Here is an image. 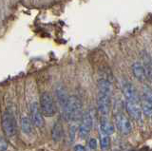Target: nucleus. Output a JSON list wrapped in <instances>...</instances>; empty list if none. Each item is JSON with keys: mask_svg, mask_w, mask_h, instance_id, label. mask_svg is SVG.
Instances as JSON below:
<instances>
[{"mask_svg": "<svg viewBox=\"0 0 152 151\" xmlns=\"http://www.w3.org/2000/svg\"><path fill=\"white\" fill-rule=\"evenodd\" d=\"M114 121H115V125L118 131L122 135H128L132 130V125L128 117L125 115V113L122 111L117 112L114 115Z\"/></svg>", "mask_w": 152, "mask_h": 151, "instance_id": "nucleus-5", "label": "nucleus"}, {"mask_svg": "<svg viewBox=\"0 0 152 151\" xmlns=\"http://www.w3.org/2000/svg\"><path fill=\"white\" fill-rule=\"evenodd\" d=\"M31 120L33 125H35L36 127H42L44 125L43 113L41 111L40 106L36 102L31 103Z\"/></svg>", "mask_w": 152, "mask_h": 151, "instance_id": "nucleus-7", "label": "nucleus"}, {"mask_svg": "<svg viewBox=\"0 0 152 151\" xmlns=\"http://www.w3.org/2000/svg\"><path fill=\"white\" fill-rule=\"evenodd\" d=\"M144 67L145 69L146 79H148V81L152 83V62L151 61H146V64L145 63Z\"/></svg>", "mask_w": 152, "mask_h": 151, "instance_id": "nucleus-18", "label": "nucleus"}, {"mask_svg": "<svg viewBox=\"0 0 152 151\" xmlns=\"http://www.w3.org/2000/svg\"><path fill=\"white\" fill-rule=\"evenodd\" d=\"M40 108L43 115L46 117H52L56 113V106L52 96L50 93L44 92L40 97Z\"/></svg>", "mask_w": 152, "mask_h": 151, "instance_id": "nucleus-3", "label": "nucleus"}, {"mask_svg": "<svg viewBox=\"0 0 152 151\" xmlns=\"http://www.w3.org/2000/svg\"><path fill=\"white\" fill-rule=\"evenodd\" d=\"M140 104H141V108H142V113L146 117H152V103L149 102L148 100H146L145 98L142 97L140 100Z\"/></svg>", "mask_w": 152, "mask_h": 151, "instance_id": "nucleus-15", "label": "nucleus"}, {"mask_svg": "<svg viewBox=\"0 0 152 151\" xmlns=\"http://www.w3.org/2000/svg\"><path fill=\"white\" fill-rule=\"evenodd\" d=\"M100 145H101V148L103 150H107L109 148V146H110V138H109V135L104 134L101 132V134H100Z\"/></svg>", "mask_w": 152, "mask_h": 151, "instance_id": "nucleus-16", "label": "nucleus"}, {"mask_svg": "<svg viewBox=\"0 0 152 151\" xmlns=\"http://www.w3.org/2000/svg\"><path fill=\"white\" fill-rule=\"evenodd\" d=\"M76 130H77V127L76 125H71L69 127V141L73 142L75 139V134H76Z\"/></svg>", "mask_w": 152, "mask_h": 151, "instance_id": "nucleus-19", "label": "nucleus"}, {"mask_svg": "<svg viewBox=\"0 0 152 151\" xmlns=\"http://www.w3.org/2000/svg\"><path fill=\"white\" fill-rule=\"evenodd\" d=\"M56 96H57V101H58L59 105L62 108H64L66 100H68L69 96L66 95V90L64 87H58L56 88Z\"/></svg>", "mask_w": 152, "mask_h": 151, "instance_id": "nucleus-13", "label": "nucleus"}, {"mask_svg": "<svg viewBox=\"0 0 152 151\" xmlns=\"http://www.w3.org/2000/svg\"><path fill=\"white\" fill-rule=\"evenodd\" d=\"M132 72L134 77L140 82H145V79H146V75H145V67L142 66L141 63H134L132 65Z\"/></svg>", "mask_w": 152, "mask_h": 151, "instance_id": "nucleus-11", "label": "nucleus"}, {"mask_svg": "<svg viewBox=\"0 0 152 151\" xmlns=\"http://www.w3.org/2000/svg\"><path fill=\"white\" fill-rule=\"evenodd\" d=\"M88 148L89 149H96L97 148V141L96 139H94V138H90L88 142Z\"/></svg>", "mask_w": 152, "mask_h": 151, "instance_id": "nucleus-20", "label": "nucleus"}, {"mask_svg": "<svg viewBox=\"0 0 152 151\" xmlns=\"http://www.w3.org/2000/svg\"><path fill=\"white\" fill-rule=\"evenodd\" d=\"M81 119H82V122H81V125L79 126V136L82 139H86L88 138L93 126L92 116L90 115V113L87 112L82 116Z\"/></svg>", "mask_w": 152, "mask_h": 151, "instance_id": "nucleus-6", "label": "nucleus"}, {"mask_svg": "<svg viewBox=\"0 0 152 151\" xmlns=\"http://www.w3.org/2000/svg\"><path fill=\"white\" fill-rule=\"evenodd\" d=\"M97 107L101 116H107L111 107V92L98 90Z\"/></svg>", "mask_w": 152, "mask_h": 151, "instance_id": "nucleus-4", "label": "nucleus"}, {"mask_svg": "<svg viewBox=\"0 0 152 151\" xmlns=\"http://www.w3.org/2000/svg\"><path fill=\"white\" fill-rule=\"evenodd\" d=\"M74 150H76V151H84V150H86V148H85V146L82 145V144H77V145L74 146Z\"/></svg>", "mask_w": 152, "mask_h": 151, "instance_id": "nucleus-22", "label": "nucleus"}, {"mask_svg": "<svg viewBox=\"0 0 152 151\" xmlns=\"http://www.w3.org/2000/svg\"><path fill=\"white\" fill-rule=\"evenodd\" d=\"M63 135H64L63 125H62L60 121H57L54 123L53 126H52V130H51L52 141L55 142V143H59L63 139Z\"/></svg>", "mask_w": 152, "mask_h": 151, "instance_id": "nucleus-12", "label": "nucleus"}, {"mask_svg": "<svg viewBox=\"0 0 152 151\" xmlns=\"http://www.w3.org/2000/svg\"><path fill=\"white\" fill-rule=\"evenodd\" d=\"M63 110L66 120L69 122H77L82 118V102L77 96H69Z\"/></svg>", "mask_w": 152, "mask_h": 151, "instance_id": "nucleus-1", "label": "nucleus"}, {"mask_svg": "<svg viewBox=\"0 0 152 151\" xmlns=\"http://www.w3.org/2000/svg\"><path fill=\"white\" fill-rule=\"evenodd\" d=\"M21 128L22 131L27 135H31L33 132V124L31 120L28 117L21 118Z\"/></svg>", "mask_w": 152, "mask_h": 151, "instance_id": "nucleus-14", "label": "nucleus"}, {"mask_svg": "<svg viewBox=\"0 0 152 151\" xmlns=\"http://www.w3.org/2000/svg\"><path fill=\"white\" fill-rule=\"evenodd\" d=\"M100 130L102 133L107 135H111L114 133L115 130V126L108 119L107 116H101V120H100Z\"/></svg>", "mask_w": 152, "mask_h": 151, "instance_id": "nucleus-10", "label": "nucleus"}, {"mask_svg": "<svg viewBox=\"0 0 152 151\" xmlns=\"http://www.w3.org/2000/svg\"><path fill=\"white\" fill-rule=\"evenodd\" d=\"M142 97L145 98L146 100L152 103V88L149 86H144L142 87Z\"/></svg>", "mask_w": 152, "mask_h": 151, "instance_id": "nucleus-17", "label": "nucleus"}, {"mask_svg": "<svg viewBox=\"0 0 152 151\" xmlns=\"http://www.w3.org/2000/svg\"><path fill=\"white\" fill-rule=\"evenodd\" d=\"M126 109L127 114L133 120L140 121L142 119V108L140 102L126 101Z\"/></svg>", "mask_w": 152, "mask_h": 151, "instance_id": "nucleus-8", "label": "nucleus"}, {"mask_svg": "<svg viewBox=\"0 0 152 151\" xmlns=\"http://www.w3.org/2000/svg\"><path fill=\"white\" fill-rule=\"evenodd\" d=\"M123 93L126 98V101L140 102V97L138 95V92L131 83L126 82L123 85Z\"/></svg>", "mask_w": 152, "mask_h": 151, "instance_id": "nucleus-9", "label": "nucleus"}, {"mask_svg": "<svg viewBox=\"0 0 152 151\" xmlns=\"http://www.w3.org/2000/svg\"><path fill=\"white\" fill-rule=\"evenodd\" d=\"M1 125L4 133L7 137H13L16 135L17 125H16L15 118L13 117L12 112L7 110L3 113L1 119Z\"/></svg>", "mask_w": 152, "mask_h": 151, "instance_id": "nucleus-2", "label": "nucleus"}, {"mask_svg": "<svg viewBox=\"0 0 152 151\" xmlns=\"http://www.w3.org/2000/svg\"><path fill=\"white\" fill-rule=\"evenodd\" d=\"M8 149V144L3 137H0V151H4Z\"/></svg>", "mask_w": 152, "mask_h": 151, "instance_id": "nucleus-21", "label": "nucleus"}]
</instances>
